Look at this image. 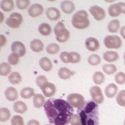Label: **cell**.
<instances>
[{
  "label": "cell",
  "instance_id": "cell-53",
  "mask_svg": "<svg viewBox=\"0 0 125 125\" xmlns=\"http://www.w3.org/2000/svg\"></svg>",
  "mask_w": 125,
  "mask_h": 125
},
{
  "label": "cell",
  "instance_id": "cell-33",
  "mask_svg": "<svg viewBox=\"0 0 125 125\" xmlns=\"http://www.w3.org/2000/svg\"><path fill=\"white\" fill-rule=\"evenodd\" d=\"M117 67L114 64H106L102 66V70L104 73L108 75L115 74L117 72Z\"/></svg>",
  "mask_w": 125,
  "mask_h": 125
},
{
  "label": "cell",
  "instance_id": "cell-22",
  "mask_svg": "<svg viewBox=\"0 0 125 125\" xmlns=\"http://www.w3.org/2000/svg\"><path fill=\"white\" fill-rule=\"evenodd\" d=\"M38 31L39 33L43 36H48L51 35V33L52 32V29L48 23H42L39 25L38 27Z\"/></svg>",
  "mask_w": 125,
  "mask_h": 125
},
{
  "label": "cell",
  "instance_id": "cell-9",
  "mask_svg": "<svg viewBox=\"0 0 125 125\" xmlns=\"http://www.w3.org/2000/svg\"><path fill=\"white\" fill-rule=\"evenodd\" d=\"M89 12L97 21H101L105 17V12L102 8L97 5H93L89 9Z\"/></svg>",
  "mask_w": 125,
  "mask_h": 125
},
{
  "label": "cell",
  "instance_id": "cell-1",
  "mask_svg": "<svg viewBox=\"0 0 125 125\" xmlns=\"http://www.w3.org/2000/svg\"><path fill=\"white\" fill-rule=\"evenodd\" d=\"M44 108L49 122L53 125H67L74 113L70 104L60 98H50L45 102Z\"/></svg>",
  "mask_w": 125,
  "mask_h": 125
},
{
  "label": "cell",
  "instance_id": "cell-11",
  "mask_svg": "<svg viewBox=\"0 0 125 125\" xmlns=\"http://www.w3.org/2000/svg\"><path fill=\"white\" fill-rule=\"evenodd\" d=\"M11 51L15 53L19 57H23L26 53V49L23 43L20 41H14L11 44Z\"/></svg>",
  "mask_w": 125,
  "mask_h": 125
},
{
  "label": "cell",
  "instance_id": "cell-29",
  "mask_svg": "<svg viewBox=\"0 0 125 125\" xmlns=\"http://www.w3.org/2000/svg\"><path fill=\"white\" fill-rule=\"evenodd\" d=\"M120 28V21L117 19L112 20L107 25V29L110 33H115L119 31Z\"/></svg>",
  "mask_w": 125,
  "mask_h": 125
},
{
  "label": "cell",
  "instance_id": "cell-14",
  "mask_svg": "<svg viewBox=\"0 0 125 125\" xmlns=\"http://www.w3.org/2000/svg\"><path fill=\"white\" fill-rule=\"evenodd\" d=\"M46 15L50 20L56 21L61 18V12L57 8L49 7L46 10Z\"/></svg>",
  "mask_w": 125,
  "mask_h": 125
},
{
  "label": "cell",
  "instance_id": "cell-13",
  "mask_svg": "<svg viewBox=\"0 0 125 125\" xmlns=\"http://www.w3.org/2000/svg\"><path fill=\"white\" fill-rule=\"evenodd\" d=\"M43 94L46 97H52L56 93V87L54 84L48 82L42 89Z\"/></svg>",
  "mask_w": 125,
  "mask_h": 125
},
{
  "label": "cell",
  "instance_id": "cell-16",
  "mask_svg": "<svg viewBox=\"0 0 125 125\" xmlns=\"http://www.w3.org/2000/svg\"><path fill=\"white\" fill-rule=\"evenodd\" d=\"M4 94H5V98L9 101H15L18 98L17 91L13 87H9L7 88L4 92Z\"/></svg>",
  "mask_w": 125,
  "mask_h": 125
},
{
  "label": "cell",
  "instance_id": "cell-26",
  "mask_svg": "<svg viewBox=\"0 0 125 125\" xmlns=\"http://www.w3.org/2000/svg\"><path fill=\"white\" fill-rule=\"evenodd\" d=\"M14 4L12 0H2L0 2V8L5 12H9L13 9Z\"/></svg>",
  "mask_w": 125,
  "mask_h": 125
},
{
  "label": "cell",
  "instance_id": "cell-31",
  "mask_svg": "<svg viewBox=\"0 0 125 125\" xmlns=\"http://www.w3.org/2000/svg\"><path fill=\"white\" fill-rule=\"evenodd\" d=\"M11 71L10 64L8 62H1L0 63V76H6L10 74Z\"/></svg>",
  "mask_w": 125,
  "mask_h": 125
},
{
  "label": "cell",
  "instance_id": "cell-17",
  "mask_svg": "<svg viewBox=\"0 0 125 125\" xmlns=\"http://www.w3.org/2000/svg\"><path fill=\"white\" fill-rule=\"evenodd\" d=\"M39 65L45 72H50L52 70V62L50 59L46 57H43L39 60Z\"/></svg>",
  "mask_w": 125,
  "mask_h": 125
},
{
  "label": "cell",
  "instance_id": "cell-10",
  "mask_svg": "<svg viewBox=\"0 0 125 125\" xmlns=\"http://www.w3.org/2000/svg\"><path fill=\"white\" fill-rule=\"evenodd\" d=\"M44 12L42 5L39 3H34L31 5L27 10V12L31 17L36 18L41 16Z\"/></svg>",
  "mask_w": 125,
  "mask_h": 125
},
{
  "label": "cell",
  "instance_id": "cell-25",
  "mask_svg": "<svg viewBox=\"0 0 125 125\" xmlns=\"http://www.w3.org/2000/svg\"><path fill=\"white\" fill-rule=\"evenodd\" d=\"M20 96L24 99H29L35 95V90L32 87H24L20 91Z\"/></svg>",
  "mask_w": 125,
  "mask_h": 125
},
{
  "label": "cell",
  "instance_id": "cell-47",
  "mask_svg": "<svg viewBox=\"0 0 125 125\" xmlns=\"http://www.w3.org/2000/svg\"><path fill=\"white\" fill-rule=\"evenodd\" d=\"M27 125H40V123L37 120L32 119V120H30V121H28V123H27Z\"/></svg>",
  "mask_w": 125,
  "mask_h": 125
},
{
  "label": "cell",
  "instance_id": "cell-15",
  "mask_svg": "<svg viewBox=\"0 0 125 125\" xmlns=\"http://www.w3.org/2000/svg\"><path fill=\"white\" fill-rule=\"evenodd\" d=\"M60 7L62 12L67 14L72 13L75 10V5L74 3L68 0L61 2L60 4Z\"/></svg>",
  "mask_w": 125,
  "mask_h": 125
},
{
  "label": "cell",
  "instance_id": "cell-5",
  "mask_svg": "<svg viewBox=\"0 0 125 125\" xmlns=\"http://www.w3.org/2000/svg\"><path fill=\"white\" fill-rule=\"evenodd\" d=\"M104 44L108 49H119L122 46V41L117 35H108L104 39Z\"/></svg>",
  "mask_w": 125,
  "mask_h": 125
},
{
  "label": "cell",
  "instance_id": "cell-24",
  "mask_svg": "<svg viewBox=\"0 0 125 125\" xmlns=\"http://www.w3.org/2000/svg\"><path fill=\"white\" fill-rule=\"evenodd\" d=\"M108 14L111 17H117L120 16L121 14V8L118 5V3L112 4L109 6L107 9Z\"/></svg>",
  "mask_w": 125,
  "mask_h": 125
},
{
  "label": "cell",
  "instance_id": "cell-23",
  "mask_svg": "<svg viewBox=\"0 0 125 125\" xmlns=\"http://www.w3.org/2000/svg\"><path fill=\"white\" fill-rule=\"evenodd\" d=\"M13 109L16 113H24L27 110V107L23 102L16 101L13 104Z\"/></svg>",
  "mask_w": 125,
  "mask_h": 125
},
{
  "label": "cell",
  "instance_id": "cell-51",
  "mask_svg": "<svg viewBox=\"0 0 125 125\" xmlns=\"http://www.w3.org/2000/svg\"><path fill=\"white\" fill-rule=\"evenodd\" d=\"M124 125H125V121H124Z\"/></svg>",
  "mask_w": 125,
  "mask_h": 125
},
{
  "label": "cell",
  "instance_id": "cell-21",
  "mask_svg": "<svg viewBox=\"0 0 125 125\" xmlns=\"http://www.w3.org/2000/svg\"><path fill=\"white\" fill-rule=\"evenodd\" d=\"M119 57V54L116 52H113V51H107L104 53L103 54L104 59L109 62H114L117 61Z\"/></svg>",
  "mask_w": 125,
  "mask_h": 125
},
{
  "label": "cell",
  "instance_id": "cell-8",
  "mask_svg": "<svg viewBox=\"0 0 125 125\" xmlns=\"http://www.w3.org/2000/svg\"><path fill=\"white\" fill-rule=\"evenodd\" d=\"M92 100L97 104H100L104 100V95L101 89L98 86H93L89 90Z\"/></svg>",
  "mask_w": 125,
  "mask_h": 125
},
{
  "label": "cell",
  "instance_id": "cell-35",
  "mask_svg": "<svg viewBox=\"0 0 125 125\" xmlns=\"http://www.w3.org/2000/svg\"><path fill=\"white\" fill-rule=\"evenodd\" d=\"M59 46L58 44H57L55 43H52L50 44L47 46L46 50L48 53L52 55L55 54L57 53H58L59 52Z\"/></svg>",
  "mask_w": 125,
  "mask_h": 125
},
{
  "label": "cell",
  "instance_id": "cell-27",
  "mask_svg": "<svg viewBox=\"0 0 125 125\" xmlns=\"http://www.w3.org/2000/svg\"><path fill=\"white\" fill-rule=\"evenodd\" d=\"M73 74V72L66 67H62L59 68L58 71V76L62 80H68Z\"/></svg>",
  "mask_w": 125,
  "mask_h": 125
},
{
  "label": "cell",
  "instance_id": "cell-34",
  "mask_svg": "<svg viewBox=\"0 0 125 125\" xmlns=\"http://www.w3.org/2000/svg\"><path fill=\"white\" fill-rule=\"evenodd\" d=\"M89 64L92 66H96L99 64L101 62V59L100 56L97 54H93L89 57L87 59Z\"/></svg>",
  "mask_w": 125,
  "mask_h": 125
},
{
  "label": "cell",
  "instance_id": "cell-12",
  "mask_svg": "<svg viewBox=\"0 0 125 125\" xmlns=\"http://www.w3.org/2000/svg\"><path fill=\"white\" fill-rule=\"evenodd\" d=\"M86 48L90 52H94L100 48V43L97 39L94 37H89L85 42Z\"/></svg>",
  "mask_w": 125,
  "mask_h": 125
},
{
  "label": "cell",
  "instance_id": "cell-52",
  "mask_svg": "<svg viewBox=\"0 0 125 125\" xmlns=\"http://www.w3.org/2000/svg\"><path fill=\"white\" fill-rule=\"evenodd\" d=\"M52 125V124H50V125Z\"/></svg>",
  "mask_w": 125,
  "mask_h": 125
},
{
  "label": "cell",
  "instance_id": "cell-37",
  "mask_svg": "<svg viewBox=\"0 0 125 125\" xmlns=\"http://www.w3.org/2000/svg\"><path fill=\"white\" fill-rule=\"evenodd\" d=\"M116 101L120 106L125 107V90H122L119 92L116 98Z\"/></svg>",
  "mask_w": 125,
  "mask_h": 125
},
{
  "label": "cell",
  "instance_id": "cell-6",
  "mask_svg": "<svg viewBox=\"0 0 125 125\" xmlns=\"http://www.w3.org/2000/svg\"><path fill=\"white\" fill-rule=\"evenodd\" d=\"M23 21L22 16L18 12H12L5 20V23L9 27L16 29L20 26Z\"/></svg>",
  "mask_w": 125,
  "mask_h": 125
},
{
  "label": "cell",
  "instance_id": "cell-20",
  "mask_svg": "<svg viewBox=\"0 0 125 125\" xmlns=\"http://www.w3.org/2000/svg\"><path fill=\"white\" fill-rule=\"evenodd\" d=\"M30 48L34 52L39 53L44 49V44L39 39H34L30 42Z\"/></svg>",
  "mask_w": 125,
  "mask_h": 125
},
{
  "label": "cell",
  "instance_id": "cell-38",
  "mask_svg": "<svg viewBox=\"0 0 125 125\" xmlns=\"http://www.w3.org/2000/svg\"><path fill=\"white\" fill-rule=\"evenodd\" d=\"M16 5L19 9H26L30 5V1L29 0H16Z\"/></svg>",
  "mask_w": 125,
  "mask_h": 125
},
{
  "label": "cell",
  "instance_id": "cell-39",
  "mask_svg": "<svg viewBox=\"0 0 125 125\" xmlns=\"http://www.w3.org/2000/svg\"><path fill=\"white\" fill-rule=\"evenodd\" d=\"M48 80H47L46 77L44 76H42V75L39 76L37 78H36V84H37V85L41 89L47 83H48Z\"/></svg>",
  "mask_w": 125,
  "mask_h": 125
},
{
  "label": "cell",
  "instance_id": "cell-49",
  "mask_svg": "<svg viewBox=\"0 0 125 125\" xmlns=\"http://www.w3.org/2000/svg\"><path fill=\"white\" fill-rule=\"evenodd\" d=\"M4 18H5L4 17V14H3V12L0 11V23L3 22V21L4 20Z\"/></svg>",
  "mask_w": 125,
  "mask_h": 125
},
{
  "label": "cell",
  "instance_id": "cell-43",
  "mask_svg": "<svg viewBox=\"0 0 125 125\" xmlns=\"http://www.w3.org/2000/svg\"><path fill=\"white\" fill-rule=\"evenodd\" d=\"M70 125H82L80 116L78 114H73L70 121Z\"/></svg>",
  "mask_w": 125,
  "mask_h": 125
},
{
  "label": "cell",
  "instance_id": "cell-2",
  "mask_svg": "<svg viewBox=\"0 0 125 125\" xmlns=\"http://www.w3.org/2000/svg\"><path fill=\"white\" fill-rule=\"evenodd\" d=\"M77 112L82 125H99L98 106L93 100L85 102L82 106L78 107Z\"/></svg>",
  "mask_w": 125,
  "mask_h": 125
},
{
  "label": "cell",
  "instance_id": "cell-46",
  "mask_svg": "<svg viewBox=\"0 0 125 125\" xmlns=\"http://www.w3.org/2000/svg\"><path fill=\"white\" fill-rule=\"evenodd\" d=\"M118 5L121 8V13L125 14V3H124V2H119Z\"/></svg>",
  "mask_w": 125,
  "mask_h": 125
},
{
  "label": "cell",
  "instance_id": "cell-32",
  "mask_svg": "<svg viewBox=\"0 0 125 125\" xmlns=\"http://www.w3.org/2000/svg\"><path fill=\"white\" fill-rule=\"evenodd\" d=\"M94 83L96 85H100L104 82L105 80V76L104 74L101 72H95L93 74V77Z\"/></svg>",
  "mask_w": 125,
  "mask_h": 125
},
{
  "label": "cell",
  "instance_id": "cell-42",
  "mask_svg": "<svg viewBox=\"0 0 125 125\" xmlns=\"http://www.w3.org/2000/svg\"><path fill=\"white\" fill-rule=\"evenodd\" d=\"M69 55H70V62L78 63L81 60V55L78 53L72 52H69Z\"/></svg>",
  "mask_w": 125,
  "mask_h": 125
},
{
  "label": "cell",
  "instance_id": "cell-4",
  "mask_svg": "<svg viewBox=\"0 0 125 125\" xmlns=\"http://www.w3.org/2000/svg\"><path fill=\"white\" fill-rule=\"evenodd\" d=\"M55 39L59 42H64L68 40L70 37V33L65 28L64 23L62 21H59L55 25L53 29Z\"/></svg>",
  "mask_w": 125,
  "mask_h": 125
},
{
  "label": "cell",
  "instance_id": "cell-36",
  "mask_svg": "<svg viewBox=\"0 0 125 125\" xmlns=\"http://www.w3.org/2000/svg\"><path fill=\"white\" fill-rule=\"evenodd\" d=\"M20 57L15 53H11L8 56V63L11 65H16L20 61Z\"/></svg>",
  "mask_w": 125,
  "mask_h": 125
},
{
  "label": "cell",
  "instance_id": "cell-44",
  "mask_svg": "<svg viewBox=\"0 0 125 125\" xmlns=\"http://www.w3.org/2000/svg\"><path fill=\"white\" fill-rule=\"evenodd\" d=\"M59 57H60L61 61L64 63H68L70 62V55L69 53L67 52H62L59 55Z\"/></svg>",
  "mask_w": 125,
  "mask_h": 125
},
{
  "label": "cell",
  "instance_id": "cell-19",
  "mask_svg": "<svg viewBox=\"0 0 125 125\" xmlns=\"http://www.w3.org/2000/svg\"><path fill=\"white\" fill-rule=\"evenodd\" d=\"M45 102V98L44 96L41 94H35L33 96V103L34 107L36 108H41L42 106H44Z\"/></svg>",
  "mask_w": 125,
  "mask_h": 125
},
{
  "label": "cell",
  "instance_id": "cell-45",
  "mask_svg": "<svg viewBox=\"0 0 125 125\" xmlns=\"http://www.w3.org/2000/svg\"><path fill=\"white\" fill-rule=\"evenodd\" d=\"M7 43V38L3 35L0 34V50H1V47L3 46Z\"/></svg>",
  "mask_w": 125,
  "mask_h": 125
},
{
  "label": "cell",
  "instance_id": "cell-48",
  "mask_svg": "<svg viewBox=\"0 0 125 125\" xmlns=\"http://www.w3.org/2000/svg\"><path fill=\"white\" fill-rule=\"evenodd\" d=\"M121 35L124 39H125V26L121 27Z\"/></svg>",
  "mask_w": 125,
  "mask_h": 125
},
{
  "label": "cell",
  "instance_id": "cell-30",
  "mask_svg": "<svg viewBox=\"0 0 125 125\" xmlns=\"http://www.w3.org/2000/svg\"><path fill=\"white\" fill-rule=\"evenodd\" d=\"M11 116L10 111L7 107H1L0 108V121L6 122L9 120Z\"/></svg>",
  "mask_w": 125,
  "mask_h": 125
},
{
  "label": "cell",
  "instance_id": "cell-18",
  "mask_svg": "<svg viewBox=\"0 0 125 125\" xmlns=\"http://www.w3.org/2000/svg\"><path fill=\"white\" fill-rule=\"evenodd\" d=\"M117 91H118V87H117V86L115 83H109V85H107L106 86V87H105V96L107 98H113L116 95V94L117 93Z\"/></svg>",
  "mask_w": 125,
  "mask_h": 125
},
{
  "label": "cell",
  "instance_id": "cell-50",
  "mask_svg": "<svg viewBox=\"0 0 125 125\" xmlns=\"http://www.w3.org/2000/svg\"><path fill=\"white\" fill-rule=\"evenodd\" d=\"M124 59H125V53H124Z\"/></svg>",
  "mask_w": 125,
  "mask_h": 125
},
{
  "label": "cell",
  "instance_id": "cell-7",
  "mask_svg": "<svg viewBox=\"0 0 125 125\" xmlns=\"http://www.w3.org/2000/svg\"><path fill=\"white\" fill-rule=\"evenodd\" d=\"M67 102L73 107L78 108L85 102L84 97L78 93H71L67 96Z\"/></svg>",
  "mask_w": 125,
  "mask_h": 125
},
{
  "label": "cell",
  "instance_id": "cell-28",
  "mask_svg": "<svg viewBox=\"0 0 125 125\" xmlns=\"http://www.w3.org/2000/svg\"><path fill=\"white\" fill-rule=\"evenodd\" d=\"M8 80L10 83L16 85V84H18L21 82V76L19 72H12L10 73L8 76Z\"/></svg>",
  "mask_w": 125,
  "mask_h": 125
},
{
  "label": "cell",
  "instance_id": "cell-41",
  "mask_svg": "<svg viewBox=\"0 0 125 125\" xmlns=\"http://www.w3.org/2000/svg\"><path fill=\"white\" fill-rule=\"evenodd\" d=\"M11 125H24V121L20 115H14L10 121Z\"/></svg>",
  "mask_w": 125,
  "mask_h": 125
},
{
  "label": "cell",
  "instance_id": "cell-40",
  "mask_svg": "<svg viewBox=\"0 0 125 125\" xmlns=\"http://www.w3.org/2000/svg\"><path fill=\"white\" fill-rule=\"evenodd\" d=\"M115 80L116 83L119 85H123L125 83V73L123 72H119L115 76Z\"/></svg>",
  "mask_w": 125,
  "mask_h": 125
},
{
  "label": "cell",
  "instance_id": "cell-3",
  "mask_svg": "<svg viewBox=\"0 0 125 125\" xmlns=\"http://www.w3.org/2000/svg\"><path fill=\"white\" fill-rule=\"evenodd\" d=\"M72 24L78 29H83L89 27L90 21L88 18L87 12L83 10L76 12L72 18Z\"/></svg>",
  "mask_w": 125,
  "mask_h": 125
}]
</instances>
